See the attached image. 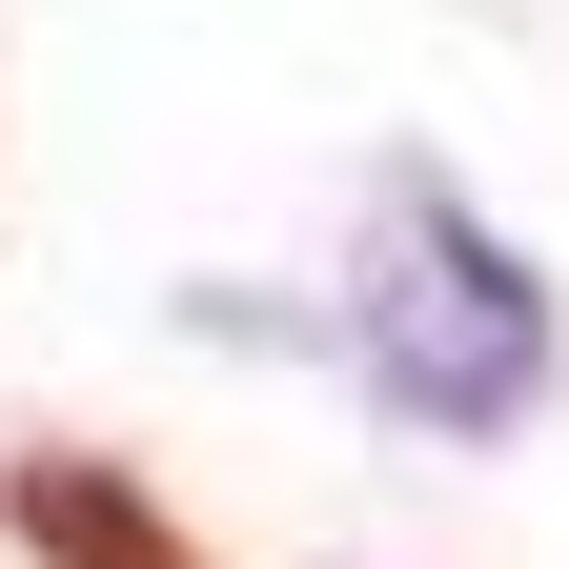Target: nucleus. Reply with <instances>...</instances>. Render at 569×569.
Segmentation results:
<instances>
[{"instance_id": "obj_1", "label": "nucleus", "mask_w": 569, "mask_h": 569, "mask_svg": "<svg viewBox=\"0 0 569 569\" xmlns=\"http://www.w3.org/2000/svg\"><path fill=\"white\" fill-rule=\"evenodd\" d=\"M0 529H21L41 569H203L163 509H142L122 468H82V448H41V468H0Z\"/></svg>"}]
</instances>
